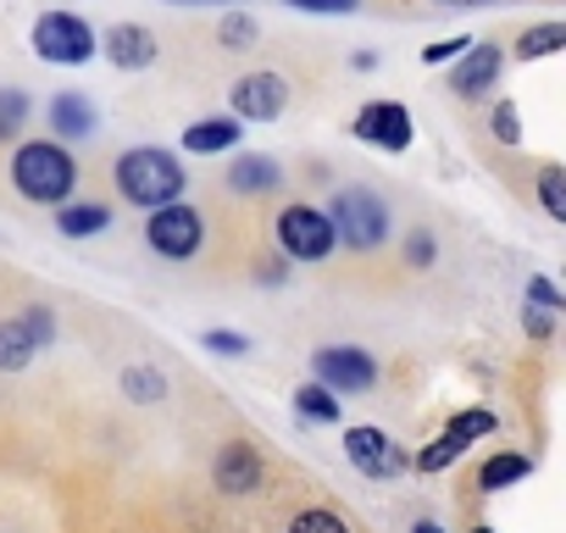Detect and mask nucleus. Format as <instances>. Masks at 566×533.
I'll list each match as a JSON object with an SVG mask.
<instances>
[{
  "label": "nucleus",
  "mask_w": 566,
  "mask_h": 533,
  "mask_svg": "<svg viewBox=\"0 0 566 533\" xmlns=\"http://www.w3.org/2000/svg\"><path fill=\"white\" fill-rule=\"evenodd\" d=\"M117 189H123V200L161 211V206L178 200V189H184V167H178L167 150H128V156L117 161Z\"/></svg>",
  "instance_id": "nucleus-1"
},
{
  "label": "nucleus",
  "mask_w": 566,
  "mask_h": 533,
  "mask_svg": "<svg viewBox=\"0 0 566 533\" xmlns=\"http://www.w3.org/2000/svg\"><path fill=\"white\" fill-rule=\"evenodd\" d=\"M12 178L29 200H67L78 173H73V156L62 145H23L12 161Z\"/></svg>",
  "instance_id": "nucleus-2"
},
{
  "label": "nucleus",
  "mask_w": 566,
  "mask_h": 533,
  "mask_svg": "<svg viewBox=\"0 0 566 533\" xmlns=\"http://www.w3.org/2000/svg\"><path fill=\"white\" fill-rule=\"evenodd\" d=\"M328 222H334V239L345 233V244H356V250H373V244H384V233H389V211H384V200L367 195V189H339Z\"/></svg>",
  "instance_id": "nucleus-3"
},
{
  "label": "nucleus",
  "mask_w": 566,
  "mask_h": 533,
  "mask_svg": "<svg viewBox=\"0 0 566 533\" xmlns=\"http://www.w3.org/2000/svg\"><path fill=\"white\" fill-rule=\"evenodd\" d=\"M34 51H40V62H51V67H78V62L95 56V34H90V23L73 18V12H45V18L34 23Z\"/></svg>",
  "instance_id": "nucleus-4"
},
{
  "label": "nucleus",
  "mask_w": 566,
  "mask_h": 533,
  "mask_svg": "<svg viewBox=\"0 0 566 533\" xmlns=\"http://www.w3.org/2000/svg\"><path fill=\"white\" fill-rule=\"evenodd\" d=\"M51 334H56V323H51L45 306H34L23 317H7V323H0V373H23L51 345Z\"/></svg>",
  "instance_id": "nucleus-5"
},
{
  "label": "nucleus",
  "mask_w": 566,
  "mask_h": 533,
  "mask_svg": "<svg viewBox=\"0 0 566 533\" xmlns=\"http://www.w3.org/2000/svg\"><path fill=\"white\" fill-rule=\"evenodd\" d=\"M277 244L283 255H295V261H323L334 250V222L312 206H290L277 217Z\"/></svg>",
  "instance_id": "nucleus-6"
},
{
  "label": "nucleus",
  "mask_w": 566,
  "mask_h": 533,
  "mask_svg": "<svg viewBox=\"0 0 566 533\" xmlns=\"http://www.w3.org/2000/svg\"><path fill=\"white\" fill-rule=\"evenodd\" d=\"M312 367H317V378H323V389H328V395H361V389H373V384H378L373 356H367V351H356V345H328V351H317V356H312Z\"/></svg>",
  "instance_id": "nucleus-7"
},
{
  "label": "nucleus",
  "mask_w": 566,
  "mask_h": 533,
  "mask_svg": "<svg viewBox=\"0 0 566 533\" xmlns=\"http://www.w3.org/2000/svg\"><path fill=\"white\" fill-rule=\"evenodd\" d=\"M200 217L189 211V206H161V211H150V228H145V239H150V250H161V255H172V261H184V255H195L200 250Z\"/></svg>",
  "instance_id": "nucleus-8"
},
{
  "label": "nucleus",
  "mask_w": 566,
  "mask_h": 533,
  "mask_svg": "<svg viewBox=\"0 0 566 533\" xmlns=\"http://www.w3.org/2000/svg\"><path fill=\"white\" fill-rule=\"evenodd\" d=\"M350 134L367 139V145H378V150H406L411 145V112L400 101H373V106L356 112Z\"/></svg>",
  "instance_id": "nucleus-9"
},
{
  "label": "nucleus",
  "mask_w": 566,
  "mask_h": 533,
  "mask_svg": "<svg viewBox=\"0 0 566 533\" xmlns=\"http://www.w3.org/2000/svg\"><path fill=\"white\" fill-rule=\"evenodd\" d=\"M283 106H290V84H283L277 73H244L233 84V112L244 123H272Z\"/></svg>",
  "instance_id": "nucleus-10"
},
{
  "label": "nucleus",
  "mask_w": 566,
  "mask_h": 533,
  "mask_svg": "<svg viewBox=\"0 0 566 533\" xmlns=\"http://www.w3.org/2000/svg\"><path fill=\"white\" fill-rule=\"evenodd\" d=\"M345 456H350L367 478H395V472H400V450H395L389 433H378V428H350V433H345Z\"/></svg>",
  "instance_id": "nucleus-11"
},
{
  "label": "nucleus",
  "mask_w": 566,
  "mask_h": 533,
  "mask_svg": "<svg viewBox=\"0 0 566 533\" xmlns=\"http://www.w3.org/2000/svg\"><path fill=\"white\" fill-rule=\"evenodd\" d=\"M106 56H112V67L139 73V67L156 62V34H150L145 23H117V29L106 34Z\"/></svg>",
  "instance_id": "nucleus-12"
},
{
  "label": "nucleus",
  "mask_w": 566,
  "mask_h": 533,
  "mask_svg": "<svg viewBox=\"0 0 566 533\" xmlns=\"http://www.w3.org/2000/svg\"><path fill=\"white\" fill-rule=\"evenodd\" d=\"M494 73H500V51L494 45H467V56H461V67L450 73V90L455 95H478V90H489L494 84Z\"/></svg>",
  "instance_id": "nucleus-13"
},
{
  "label": "nucleus",
  "mask_w": 566,
  "mask_h": 533,
  "mask_svg": "<svg viewBox=\"0 0 566 533\" xmlns=\"http://www.w3.org/2000/svg\"><path fill=\"white\" fill-rule=\"evenodd\" d=\"M217 483H222L228 494H250V489L261 483V461H255V450H250V445H228V450L217 456Z\"/></svg>",
  "instance_id": "nucleus-14"
},
{
  "label": "nucleus",
  "mask_w": 566,
  "mask_h": 533,
  "mask_svg": "<svg viewBox=\"0 0 566 533\" xmlns=\"http://www.w3.org/2000/svg\"><path fill=\"white\" fill-rule=\"evenodd\" d=\"M51 128H56L62 139H90V134H95V106H90L84 95H56V101H51Z\"/></svg>",
  "instance_id": "nucleus-15"
},
{
  "label": "nucleus",
  "mask_w": 566,
  "mask_h": 533,
  "mask_svg": "<svg viewBox=\"0 0 566 533\" xmlns=\"http://www.w3.org/2000/svg\"><path fill=\"white\" fill-rule=\"evenodd\" d=\"M228 145H239L233 117H200V123L184 128V150H195V156H211V150H228Z\"/></svg>",
  "instance_id": "nucleus-16"
},
{
  "label": "nucleus",
  "mask_w": 566,
  "mask_h": 533,
  "mask_svg": "<svg viewBox=\"0 0 566 533\" xmlns=\"http://www.w3.org/2000/svg\"><path fill=\"white\" fill-rule=\"evenodd\" d=\"M228 184H233L239 195H266V189L277 184V161H272V156H239V161L228 167Z\"/></svg>",
  "instance_id": "nucleus-17"
},
{
  "label": "nucleus",
  "mask_w": 566,
  "mask_h": 533,
  "mask_svg": "<svg viewBox=\"0 0 566 533\" xmlns=\"http://www.w3.org/2000/svg\"><path fill=\"white\" fill-rule=\"evenodd\" d=\"M483 433H494V411H483V406H478V411H455L450 428H444V439H450L455 450H467V445L483 439Z\"/></svg>",
  "instance_id": "nucleus-18"
},
{
  "label": "nucleus",
  "mask_w": 566,
  "mask_h": 533,
  "mask_svg": "<svg viewBox=\"0 0 566 533\" xmlns=\"http://www.w3.org/2000/svg\"><path fill=\"white\" fill-rule=\"evenodd\" d=\"M560 45H566V23H544V29H527V34H522L516 56H522V62H538V56H555Z\"/></svg>",
  "instance_id": "nucleus-19"
},
{
  "label": "nucleus",
  "mask_w": 566,
  "mask_h": 533,
  "mask_svg": "<svg viewBox=\"0 0 566 533\" xmlns=\"http://www.w3.org/2000/svg\"><path fill=\"white\" fill-rule=\"evenodd\" d=\"M112 217H106V206H67L62 217H56V228L67 233V239H90V233H101Z\"/></svg>",
  "instance_id": "nucleus-20"
},
{
  "label": "nucleus",
  "mask_w": 566,
  "mask_h": 533,
  "mask_svg": "<svg viewBox=\"0 0 566 533\" xmlns=\"http://www.w3.org/2000/svg\"><path fill=\"white\" fill-rule=\"evenodd\" d=\"M295 411L312 417V422H339V400H334L323 384H306V389L295 395Z\"/></svg>",
  "instance_id": "nucleus-21"
},
{
  "label": "nucleus",
  "mask_w": 566,
  "mask_h": 533,
  "mask_svg": "<svg viewBox=\"0 0 566 533\" xmlns=\"http://www.w3.org/2000/svg\"><path fill=\"white\" fill-rule=\"evenodd\" d=\"M533 472V461L527 456H494L489 467H483V489H505V483H522Z\"/></svg>",
  "instance_id": "nucleus-22"
},
{
  "label": "nucleus",
  "mask_w": 566,
  "mask_h": 533,
  "mask_svg": "<svg viewBox=\"0 0 566 533\" xmlns=\"http://www.w3.org/2000/svg\"><path fill=\"white\" fill-rule=\"evenodd\" d=\"M29 95L23 90H0V139H12V134H23V123H29Z\"/></svg>",
  "instance_id": "nucleus-23"
},
{
  "label": "nucleus",
  "mask_w": 566,
  "mask_h": 533,
  "mask_svg": "<svg viewBox=\"0 0 566 533\" xmlns=\"http://www.w3.org/2000/svg\"><path fill=\"white\" fill-rule=\"evenodd\" d=\"M123 389H128L134 400H145V406L167 395V384H161V378H156L150 367H128V373H123Z\"/></svg>",
  "instance_id": "nucleus-24"
},
{
  "label": "nucleus",
  "mask_w": 566,
  "mask_h": 533,
  "mask_svg": "<svg viewBox=\"0 0 566 533\" xmlns=\"http://www.w3.org/2000/svg\"><path fill=\"white\" fill-rule=\"evenodd\" d=\"M538 195H544V211L555 222H566V189H560V167H544L538 173Z\"/></svg>",
  "instance_id": "nucleus-25"
},
{
  "label": "nucleus",
  "mask_w": 566,
  "mask_h": 533,
  "mask_svg": "<svg viewBox=\"0 0 566 533\" xmlns=\"http://www.w3.org/2000/svg\"><path fill=\"white\" fill-rule=\"evenodd\" d=\"M290 533H350V527H345V522H339L334 511H301Z\"/></svg>",
  "instance_id": "nucleus-26"
},
{
  "label": "nucleus",
  "mask_w": 566,
  "mask_h": 533,
  "mask_svg": "<svg viewBox=\"0 0 566 533\" xmlns=\"http://www.w3.org/2000/svg\"><path fill=\"white\" fill-rule=\"evenodd\" d=\"M250 40H255V18H244V12H233V18L222 23V45H228V51H244Z\"/></svg>",
  "instance_id": "nucleus-27"
},
{
  "label": "nucleus",
  "mask_w": 566,
  "mask_h": 533,
  "mask_svg": "<svg viewBox=\"0 0 566 533\" xmlns=\"http://www.w3.org/2000/svg\"><path fill=\"white\" fill-rule=\"evenodd\" d=\"M494 139H500V145H522V117H516L511 101L494 106Z\"/></svg>",
  "instance_id": "nucleus-28"
},
{
  "label": "nucleus",
  "mask_w": 566,
  "mask_h": 533,
  "mask_svg": "<svg viewBox=\"0 0 566 533\" xmlns=\"http://www.w3.org/2000/svg\"><path fill=\"white\" fill-rule=\"evenodd\" d=\"M467 34H455V40H439V45H422V62L433 67V62H450V56H467Z\"/></svg>",
  "instance_id": "nucleus-29"
},
{
  "label": "nucleus",
  "mask_w": 566,
  "mask_h": 533,
  "mask_svg": "<svg viewBox=\"0 0 566 533\" xmlns=\"http://www.w3.org/2000/svg\"><path fill=\"white\" fill-rule=\"evenodd\" d=\"M206 345H211L217 356H244V351H250V339H244V334H228V328H211Z\"/></svg>",
  "instance_id": "nucleus-30"
},
{
  "label": "nucleus",
  "mask_w": 566,
  "mask_h": 533,
  "mask_svg": "<svg viewBox=\"0 0 566 533\" xmlns=\"http://www.w3.org/2000/svg\"><path fill=\"white\" fill-rule=\"evenodd\" d=\"M290 7H301V12H356L361 0H290Z\"/></svg>",
  "instance_id": "nucleus-31"
},
{
  "label": "nucleus",
  "mask_w": 566,
  "mask_h": 533,
  "mask_svg": "<svg viewBox=\"0 0 566 533\" xmlns=\"http://www.w3.org/2000/svg\"><path fill=\"white\" fill-rule=\"evenodd\" d=\"M527 295H533V301H538L544 312H560V295H555V290H549L544 279H533V284H527Z\"/></svg>",
  "instance_id": "nucleus-32"
},
{
  "label": "nucleus",
  "mask_w": 566,
  "mask_h": 533,
  "mask_svg": "<svg viewBox=\"0 0 566 533\" xmlns=\"http://www.w3.org/2000/svg\"><path fill=\"white\" fill-rule=\"evenodd\" d=\"M428 255H433V239H428V233H417V239H411V261H417V266H422V261H428Z\"/></svg>",
  "instance_id": "nucleus-33"
},
{
  "label": "nucleus",
  "mask_w": 566,
  "mask_h": 533,
  "mask_svg": "<svg viewBox=\"0 0 566 533\" xmlns=\"http://www.w3.org/2000/svg\"><path fill=\"white\" fill-rule=\"evenodd\" d=\"M527 328H533V334L544 339V334H549V317H544V312H527Z\"/></svg>",
  "instance_id": "nucleus-34"
},
{
  "label": "nucleus",
  "mask_w": 566,
  "mask_h": 533,
  "mask_svg": "<svg viewBox=\"0 0 566 533\" xmlns=\"http://www.w3.org/2000/svg\"><path fill=\"white\" fill-rule=\"evenodd\" d=\"M439 7H489V0H439Z\"/></svg>",
  "instance_id": "nucleus-35"
},
{
  "label": "nucleus",
  "mask_w": 566,
  "mask_h": 533,
  "mask_svg": "<svg viewBox=\"0 0 566 533\" xmlns=\"http://www.w3.org/2000/svg\"><path fill=\"white\" fill-rule=\"evenodd\" d=\"M411 533H444V527H439V522H417Z\"/></svg>",
  "instance_id": "nucleus-36"
},
{
  "label": "nucleus",
  "mask_w": 566,
  "mask_h": 533,
  "mask_svg": "<svg viewBox=\"0 0 566 533\" xmlns=\"http://www.w3.org/2000/svg\"><path fill=\"white\" fill-rule=\"evenodd\" d=\"M178 7H206V0H178Z\"/></svg>",
  "instance_id": "nucleus-37"
},
{
  "label": "nucleus",
  "mask_w": 566,
  "mask_h": 533,
  "mask_svg": "<svg viewBox=\"0 0 566 533\" xmlns=\"http://www.w3.org/2000/svg\"><path fill=\"white\" fill-rule=\"evenodd\" d=\"M472 533H494V527H472Z\"/></svg>",
  "instance_id": "nucleus-38"
}]
</instances>
